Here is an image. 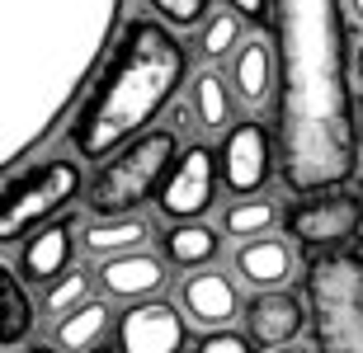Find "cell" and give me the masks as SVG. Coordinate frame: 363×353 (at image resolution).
<instances>
[{"mask_svg":"<svg viewBox=\"0 0 363 353\" xmlns=\"http://www.w3.org/2000/svg\"><path fill=\"white\" fill-rule=\"evenodd\" d=\"M123 0H0V165L24 170L28 151L67 122L104 62Z\"/></svg>","mask_w":363,"mask_h":353,"instance_id":"1","label":"cell"},{"mask_svg":"<svg viewBox=\"0 0 363 353\" xmlns=\"http://www.w3.org/2000/svg\"><path fill=\"white\" fill-rule=\"evenodd\" d=\"M359 165L340 0H279V175L293 193L345 189Z\"/></svg>","mask_w":363,"mask_h":353,"instance_id":"2","label":"cell"},{"mask_svg":"<svg viewBox=\"0 0 363 353\" xmlns=\"http://www.w3.org/2000/svg\"><path fill=\"white\" fill-rule=\"evenodd\" d=\"M184 81V47L156 19H133L113 42L104 76L90 85V99L76 109L71 146L81 161H108L128 146L156 113L175 99Z\"/></svg>","mask_w":363,"mask_h":353,"instance_id":"3","label":"cell"},{"mask_svg":"<svg viewBox=\"0 0 363 353\" xmlns=\"http://www.w3.org/2000/svg\"><path fill=\"white\" fill-rule=\"evenodd\" d=\"M179 161V137L175 127H151V132H137L128 146H118L99 165L90 193H85V207L94 217H128V212H142V207L161 193V184L170 179Z\"/></svg>","mask_w":363,"mask_h":353,"instance_id":"4","label":"cell"},{"mask_svg":"<svg viewBox=\"0 0 363 353\" xmlns=\"http://www.w3.org/2000/svg\"><path fill=\"white\" fill-rule=\"evenodd\" d=\"M316 353H363V259L325 255L307 273Z\"/></svg>","mask_w":363,"mask_h":353,"instance_id":"5","label":"cell"},{"mask_svg":"<svg viewBox=\"0 0 363 353\" xmlns=\"http://www.w3.org/2000/svg\"><path fill=\"white\" fill-rule=\"evenodd\" d=\"M81 193V165L76 161H38L14 170L0 198V241L19 245L28 231L52 221L62 207Z\"/></svg>","mask_w":363,"mask_h":353,"instance_id":"6","label":"cell"},{"mask_svg":"<svg viewBox=\"0 0 363 353\" xmlns=\"http://www.w3.org/2000/svg\"><path fill=\"white\" fill-rule=\"evenodd\" d=\"M217 184H222V161H217V151H208V146L194 141L189 151H179L170 179H165L161 193H156V212H161L165 221L208 217L213 203H217Z\"/></svg>","mask_w":363,"mask_h":353,"instance_id":"7","label":"cell"},{"mask_svg":"<svg viewBox=\"0 0 363 353\" xmlns=\"http://www.w3.org/2000/svg\"><path fill=\"white\" fill-rule=\"evenodd\" d=\"M175 301L189 316V325L208 335V330H231L236 320H245V283L227 269H194L175 283Z\"/></svg>","mask_w":363,"mask_h":353,"instance_id":"8","label":"cell"},{"mask_svg":"<svg viewBox=\"0 0 363 353\" xmlns=\"http://www.w3.org/2000/svg\"><path fill=\"white\" fill-rule=\"evenodd\" d=\"M189 316L179 301L147 297L118 311V353H184L189 349Z\"/></svg>","mask_w":363,"mask_h":353,"instance_id":"9","label":"cell"},{"mask_svg":"<svg viewBox=\"0 0 363 353\" xmlns=\"http://www.w3.org/2000/svg\"><path fill=\"white\" fill-rule=\"evenodd\" d=\"M170 259L165 250H128V255H113V259H99L94 264V283H99V297L118 301V306H133V301H147V297H161L170 287Z\"/></svg>","mask_w":363,"mask_h":353,"instance_id":"10","label":"cell"},{"mask_svg":"<svg viewBox=\"0 0 363 353\" xmlns=\"http://www.w3.org/2000/svg\"><path fill=\"white\" fill-rule=\"evenodd\" d=\"M363 226V203L345 189L307 193V203H297L288 212V236L297 245H345L350 236H359Z\"/></svg>","mask_w":363,"mask_h":353,"instance_id":"11","label":"cell"},{"mask_svg":"<svg viewBox=\"0 0 363 353\" xmlns=\"http://www.w3.org/2000/svg\"><path fill=\"white\" fill-rule=\"evenodd\" d=\"M222 161V184H227L231 198H245V193H259L274 175V146H269V132L264 122H231L227 127V141L217 151Z\"/></svg>","mask_w":363,"mask_h":353,"instance_id":"12","label":"cell"},{"mask_svg":"<svg viewBox=\"0 0 363 353\" xmlns=\"http://www.w3.org/2000/svg\"><path fill=\"white\" fill-rule=\"evenodd\" d=\"M231 273L245 283V292H279V287H293L297 241L293 236H279V231L236 241V250H231Z\"/></svg>","mask_w":363,"mask_h":353,"instance_id":"13","label":"cell"},{"mask_svg":"<svg viewBox=\"0 0 363 353\" xmlns=\"http://www.w3.org/2000/svg\"><path fill=\"white\" fill-rule=\"evenodd\" d=\"M76 217H57V221H43L38 231H28L19 241V255H14V269L24 273V283L33 287H48L52 278L71 269V259H76Z\"/></svg>","mask_w":363,"mask_h":353,"instance_id":"14","label":"cell"},{"mask_svg":"<svg viewBox=\"0 0 363 353\" xmlns=\"http://www.w3.org/2000/svg\"><path fill=\"white\" fill-rule=\"evenodd\" d=\"M307 325H311V306L297 297L293 287H279V292H250V306H245V335H250L259 349H279V344L302 340Z\"/></svg>","mask_w":363,"mask_h":353,"instance_id":"15","label":"cell"},{"mask_svg":"<svg viewBox=\"0 0 363 353\" xmlns=\"http://www.w3.org/2000/svg\"><path fill=\"white\" fill-rule=\"evenodd\" d=\"M231 90L245 109H264L279 95V47L264 33L245 38L231 57Z\"/></svg>","mask_w":363,"mask_h":353,"instance_id":"16","label":"cell"},{"mask_svg":"<svg viewBox=\"0 0 363 353\" xmlns=\"http://www.w3.org/2000/svg\"><path fill=\"white\" fill-rule=\"evenodd\" d=\"M161 250L179 273L213 269V264H222V255H227V231H222V226H208L203 217L199 221H175V226L161 236Z\"/></svg>","mask_w":363,"mask_h":353,"instance_id":"17","label":"cell"},{"mask_svg":"<svg viewBox=\"0 0 363 353\" xmlns=\"http://www.w3.org/2000/svg\"><path fill=\"white\" fill-rule=\"evenodd\" d=\"M151 217L142 212H128V217H94L90 226H81V250L99 264V259L128 255V250H142L151 245Z\"/></svg>","mask_w":363,"mask_h":353,"instance_id":"18","label":"cell"},{"mask_svg":"<svg viewBox=\"0 0 363 353\" xmlns=\"http://www.w3.org/2000/svg\"><path fill=\"white\" fill-rule=\"evenodd\" d=\"M108 330H113V301L90 297L76 311H67L62 320H52V344L62 353H90L94 344L108 340Z\"/></svg>","mask_w":363,"mask_h":353,"instance_id":"19","label":"cell"},{"mask_svg":"<svg viewBox=\"0 0 363 353\" xmlns=\"http://www.w3.org/2000/svg\"><path fill=\"white\" fill-rule=\"evenodd\" d=\"M231 104H236V90H231V76L203 66L194 81H189V109H194V122L203 132H222L231 122Z\"/></svg>","mask_w":363,"mask_h":353,"instance_id":"20","label":"cell"},{"mask_svg":"<svg viewBox=\"0 0 363 353\" xmlns=\"http://www.w3.org/2000/svg\"><path fill=\"white\" fill-rule=\"evenodd\" d=\"M38 316L43 306L38 301H28V287H24V273L5 269V320H0V349L14 353V349H24L28 335H33V325H38Z\"/></svg>","mask_w":363,"mask_h":353,"instance_id":"21","label":"cell"},{"mask_svg":"<svg viewBox=\"0 0 363 353\" xmlns=\"http://www.w3.org/2000/svg\"><path fill=\"white\" fill-rule=\"evenodd\" d=\"M279 203L274 198H259V193H245V198H231L227 212L217 217V226L227 231V241H250V236H269L279 226Z\"/></svg>","mask_w":363,"mask_h":353,"instance_id":"22","label":"cell"},{"mask_svg":"<svg viewBox=\"0 0 363 353\" xmlns=\"http://www.w3.org/2000/svg\"><path fill=\"white\" fill-rule=\"evenodd\" d=\"M94 292H99V283H94V269H67L62 278H52V283L43 287V297H38V306H43V316L48 320H62L67 311H76L81 301H90Z\"/></svg>","mask_w":363,"mask_h":353,"instance_id":"23","label":"cell"},{"mask_svg":"<svg viewBox=\"0 0 363 353\" xmlns=\"http://www.w3.org/2000/svg\"><path fill=\"white\" fill-rule=\"evenodd\" d=\"M241 14L231 10H217V14H208L203 19V28H199V52L208 57V62H227V57H236V47L245 42V33H241Z\"/></svg>","mask_w":363,"mask_h":353,"instance_id":"24","label":"cell"},{"mask_svg":"<svg viewBox=\"0 0 363 353\" xmlns=\"http://www.w3.org/2000/svg\"><path fill=\"white\" fill-rule=\"evenodd\" d=\"M151 10L161 14L170 28H203L213 0H151Z\"/></svg>","mask_w":363,"mask_h":353,"instance_id":"25","label":"cell"},{"mask_svg":"<svg viewBox=\"0 0 363 353\" xmlns=\"http://www.w3.org/2000/svg\"><path fill=\"white\" fill-rule=\"evenodd\" d=\"M194 353H259V344L250 340V335H241V330H208L199 340V349Z\"/></svg>","mask_w":363,"mask_h":353,"instance_id":"26","label":"cell"},{"mask_svg":"<svg viewBox=\"0 0 363 353\" xmlns=\"http://www.w3.org/2000/svg\"><path fill=\"white\" fill-rule=\"evenodd\" d=\"M227 5L241 14L245 24H264L269 19V0H227Z\"/></svg>","mask_w":363,"mask_h":353,"instance_id":"27","label":"cell"},{"mask_svg":"<svg viewBox=\"0 0 363 353\" xmlns=\"http://www.w3.org/2000/svg\"><path fill=\"white\" fill-rule=\"evenodd\" d=\"M264 353H316V344H307V340H293V344H279V349H264Z\"/></svg>","mask_w":363,"mask_h":353,"instance_id":"28","label":"cell"},{"mask_svg":"<svg viewBox=\"0 0 363 353\" xmlns=\"http://www.w3.org/2000/svg\"><path fill=\"white\" fill-rule=\"evenodd\" d=\"M354 85H359V90H363V42H359V47H354Z\"/></svg>","mask_w":363,"mask_h":353,"instance_id":"29","label":"cell"},{"mask_svg":"<svg viewBox=\"0 0 363 353\" xmlns=\"http://www.w3.org/2000/svg\"><path fill=\"white\" fill-rule=\"evenodd\" d=\"M345 5H350V19L363 28V0H345Z\"/></svg>","mask_w":363,"mask_h":353,"instance_id":"30","label":"cell"},{"mask_svg":"<svg viewBox=\"0 0 363 353\" xmlns=\"http://www.w3.org/2000/svg\"><path fill=\"white\" fill-rule=\"evenodd\" d=\"M24 353H62V349H57V344H28Z\"/></svg>","mask_w":363,"mask_h":353,"instance_id":"31","label":"cell"},{"mask_svg":"<svg viewBox=\"0 0 363 353\" xmlns=\"http://www.w3.org/2000/svg\"><path fill=\"white\" fill-rule=\"evenodd\" d=\"M90 353H118V349H113V344H108V340H104V344H94V349H90Z\"/></svg>","mask_w":363,"mask_h":353,"instance_id":"32","label":"cell"},{"mask_svg":"<svg viewBox=\"0 0 363 353\" xmlns=\"http://www.w3.org/2000/svg\"><path fill=\"white\" fill-rule=\"evenodd\" d=\"M359 141H363V118H359Z\"/></svg>","mask_w":363,"mask_h":353,"instance_id":"33","label":"cell"}]
</instances>
